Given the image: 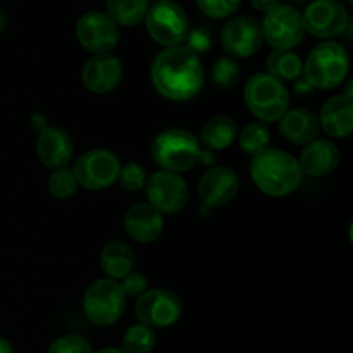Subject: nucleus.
<instances>
[{"instance_id": "9", "label": "nucleus", "mask_w": 353, "mask_h": 353, "mask_svg": "<svg viewBox=\"0 0 353 353\" xmlns=\"http://www.w3.org/2000/svg\"><path fill=\"white\" fill-rule=\"evenodd\" d=\"M119 169V157L114 152L95 148L79 155L72 165V174L78 181V186H83L90 192H100L117 181Z\"/></svg>"}, {"instance_id": "6", "label": "nucleus", "mask_w": 353, "mask_h": 353, "mask_svg": "<svg viewBox=\"0 0 353 353\" xmlns=\"http://www.w3.org/2000/svg\"><path fill=\"white\" fill-rule=\"evenodd\" d=\"M147 31L155 43L165 48L179 47L190 33V21L181 6L172 0H157L145 16Z\"/></svg>"}, {"instance_id": "22", "label": "nucleus", "mask_w": 353, "mask_h": 353, "mask_svg": "<svg viewBox=\"0 0 353 353\" xmlns=\"http://www.w3.org/2000/svg\"><path fill=\"white\" fill-rule=\"evenodd\" d=\"M99 261L103 274H107L109 279H114V281H117V279L121 281L124 276L133 272L137 255H134V250L126 241L114 240L103 245Z\"/></svg>"}, {"instance_id": "34", "label": "nucleus", "mask_w": 353, "mask_h": 353, "mask_svg": "<svg viewBox=\"0 0 353 353\" xmlns=\"http://www.w3.org/2000/svg\"><path fill=\"white\" fill-rule=\"evenodd\" d=\"M186 40H188V45H186V47L192 52H195L196 55H199L200 52H205L207 48L210 47V33L205 28H196V30L190 31Z\"/></svg>"}, {"instance_id": "21", "label": "nucleus", "mask_w": 353, "mask_h": 353, "mask_svg": "<svg viewBox=\"0 0 353 353\" xmlns=\"http://www.w3.org/2000/svg\"><path fill=\"white\" fill-rule=\"evenodd\" d=\"M279 133L290 143L307 145L319 137V117L309 109H288L279 119Z\"/></svg>"}, {"instance_id": "8", "label": "nucleus", "mask_w": 353, "mask_h": 353, "mask_svg": "<svg viewBox=\"0 0 353 353\" xmlns=\"http://www.w3.org/2000/svg\"><path fill=\"white\" fill-rule=\"evenodd\" d=\"M261 28L264 41L274 47V50H292L305 37L302 12L288 3H279L265 12Z\"/></svg>"}, {"instance_id": "25", "label": "nucleus", "mask_w": 353, "mask_h": 353, "mask_svg": "<svg viewBox=\"0 0 353 353\" xmlns=\"http://www.w3.org/2000/svg\"><path fill=\"white\" fill-rule=\"evenodd\" d=\"M148 7V0H107L105 14L116 23V26L130 28L143 23Z\"/></svg>"}, {"instance_id": "27", "label": "nucleus", "mask_w": 353, "mask_h": 353, "mask_svg": "<svg viewBox=\"0 0 353 353\" xmlns=\"http://www.w3.org/2000/svg\"><path fill=\"white\" fill-rule=\"evenodd\" d=\"M157 343V334L145 324H134L128 327L123 336L124 353H150Z\"/></svg>"}, {"instance_id": "20", "label": "nucleus", "mask_w": 353, "mask_h": 353, "mask_svg": "<svg viewBox=\"0 0 353 353\" xmlns=\"http://www.w3.org/2000/svg\"><path fill=\"white\" fill-rule=\"evenodd\" d=\"M321 130L333 138H347L353 131V100L350 97L334 95L326 100L319 114Z\"/></svg>"}, {"instance_id": "4", "label": "nucleus", "mask_w": 353, "mask_h": 353, "mask_svg": "<svg viewBox=\"0 0 353 353\" xmlns=\"http://www.w3.org/2000/svg\"><path fill=\"white\" fill-rule=\"evenodd\" d=\"M350 57L347 48L338 41L316 45L303 64V79L312 88L333 90L347 79Z\"/></svg>"}, {"instance_id": "5", "label": "nucleus", "mask_w": 353, "mask_h": 353, "mask_svg": "<svg viewBox=\"0 0 353 353\" xmlns=\"http://www.w3.org/2000/svg\"><path fill=\"white\" fill-rule=\"evenodd\" d=\"M245 103L261 123H276L290 107V95L285 83L268 72L254 74L245 85Z\"/></svg>"}, {"instance_id": "30", "label": "nucleus", "mask_w": 353, "mask_h": 353, "mask_svg": "<svg viewBox=\"0 0 353 353\" xmlns=\"http://www.w3.org/2000/svg\"><path fill=\"white\" fill-rule=\"evenodd\" d=\"M117 181H119L121 188L126 190V192H141L145 188V185H147V171L138 162H128V164L121 165Z\"/></svg>"}, {"instance_id": "31", "label": "nucleus", "mask_w": 353, "mask_h": 353, "mask_svg": "<svg viewBox=\"0 0 353 353\" xmlns=\"http://www.w3.org/2000/svg\"><path fill=\"white\" fill-rule=\"evenodd\" d=\"M241 0H196L200 12L210 19H224L234 14Z\"/></svg>"}, {"instance_id": "19", "label": "nucleus", "mask_w": 353, "mask_h": 353, "mask_svg": "<svg viewBox=\"0 0 353 353\" xmlns=\"http://www.w3.org/2000/svg\"><path fill=\"white\" fill-rule=\"evenodd\" d=\"M340 161L341 154L333 141L316 138L303 147L299 164L305 174L312 178H323L331 174L340 165Z\"/></svg>"}, {"instance_id": "16", "label": "nucleus", "mask_w": 353, "mask_h": 353, "mask_svg": "<svg viewBox=\"0 0 353 353\" xmlns=\"http://www.w3.org/2000/svg\"><path fill=\"white\" fill-rule=\"evenodd\" d=\"M238 188H240V179H238L236 172L224 165L210 168L196 185L200 200L203 202V205L210 207V209L230 203L236 196Z\"/></svg>"}, {"instance_id": "32", "label": "nucleus", "mask_w": 353, "mask_h": 353, "mask_svg": "<svg viewBox=\"0 0 353 353\" xmlns=\"http://www.w3.org/2000/svg\"><path fill=\"white\" fill-rule=\"evenodd\" d=\"M47 353H93L92 345L79 334H65L48 347Z\"/></svg>"}, {"instance_id": "38", "label": "nucleus", "mask_w": 353, "mask_h": 353, "mask_svg": "<svg viewBox=\"0 0 353 353\" xmlns=\"http://www.w3.org/2000/svg\"><path fill=\"white\" fill-rule=\"evenodd\" d=\"M0 353H14L12 345H10L9 340H6L3 336H0Z\"/></svg>"}, {"instance_id": "28", "label": "nucleus", "mask_w": 353, "mask_h": 353, "mask_svg": "<svg viewBox=\"0 0 353 353\" xmlns=\"http://www.w3.org/2000/svg\"><path fill=\"white\" fill-rule=\"evenodd\" d=\"M47 188L48 193L59 200H65L74 195L76 190H78V181L72 174V169H54V172H52L47 181Z\"/></svg>"}, {"instance_id": "23", "label": "nucleus", "mask_w": 353, "mask_h": 353, "mask_svg": "<svg viewBox=\"0 0 353 353\" xmlns=\"http://www.w3.org/2000/svg\"><path fill=\"white\" fill-rule=\"evenodd\" d=\"M238 137V128L231 117L214 116L203 124L200 131V141L207 150H224L230 147Z\"/></svg>"}, {"instance_id": "1", "label": "nucleus", "mask_w": 353, "mask_h": 353, "mask_svg": "<svg viewBox=\"0 0 353 353\" xmlns=\"http://www.w3.org/2000/svg\"><path fill=\"white\" fill-rule=\"evenodd\" d=\"M203 76L200 57L183 45L162 50L150 68L155 90L172 102L195 99L203 86Z\"/></svg>"}, {"instance_id": "18", "label": "nucleus", "mask_w": 353, "mask_h": 353, "mask_svg": "<svg viewBox=\"0 0 353 353\" xmlns=\"http://www.w3.org/2000/svg\"><path fill=\"white\" fill-rule=\"evenodd\" d=\"M74 154V145L65 130L57 126H45L37 138V155L48 169L68 168Z\"/></svg>"}, {"instance_id": "39", "label": "nucleus", "mask_w": 353, "mask_h": 353, "mask_svg": "<svg viewBox=\"0 0 353 353\" xmlns=\"http://www.w3.org/2000/svg\"><path fill=\"white\" fill-rule=\"evenodd\" d=\"M6 23H7V19H6V14H3V10L0 9V33H2V31L6 30Z\"/></svg>"}, {"instance_id": "33", "label": "nucleus", "mask_w": 353, "mask_h": 353, "mask_svg": "<svg viewBox=\"0 0 353 353\" xmlns=\"http://www.w3.org/2000/svg\"><path fill=\"white\" fill-rule=\"evenodd\" d=\"M119 285L124 295H126V299L128 296H140L148 288L147 278L141 272H130L128 276H124L123 283H119Z\"/></svg>"}, {"instance_id": "26", "label": "nucleus", "mask_w": 353, "mask_h": 353, "mask_svg": "<svg viewBox=\"0 0 353 353\" xmlns=\"http://www.w3.org/2000/svg\"><path fill=\"white\" fill-rule=\"evenodd\" d=\"M238 141H240V148L248 155H257L262 150L269 148L271 143V131H269L268 124L265 123H250L241 130L238 134Z\"/></svg>"}, {"instance_id": "3", "label": "nucleus", "mask_w": 353, "mask_h": 353, "mask_svg": "<svg viewBox=\"0 0 353 353\" xmlns=\"http://www.w3.org/2000/svg\"><path fill=\"white\" fill-rule=\"evenodd\" d=\"M200 141L190 131L181 128H169L161 131L150 145V155L161 171L181 172L190 171L199 164Z\"/></svg>"}, {"instance_id": "14", "label": "nucleus", "mask_w": 353, "mask_h": 353, "mask_svg": "<svg viewBox=\"0 0 353 353\" xmlns=\"http://www.w3.org/2000/svg\"><path fill=\"white\" fill-rule=\"evenodd\" d=\"M305 33L316 38H334L343 33L350 23L347 7L338 0H314L302 14Z\"/></svg>"}, {"instance_id": "35", "label": "nucleus", "mask_w": 353, "mask_h": 353, "mask_svg": "<svg viewBox=\"0 0 353 353\" xmlns=\"http://www.w3.org/2000/svg\"><path fill=\"white\" fill-rule=\"evenodd\" d=\"M252 6L255 7L261 12H269V10L274 9L276 6H279V0H250Z\"/></svg>"}, {"instance_id": "15", "label": "nucleus", "mask_w": 353, "mask_h": 353, "mask_svg": "<svg viewBox=\"0 0 353 353\" xmlns=\"http://www.w3.org/2000/svg\"><path fill=\"white\" fill-rule=\"evenodd\" d=\"M121 79H123V62L114 54L92 55L83 65V85L88 92L97 95H105L116 90Z\"/></svg>"}, {"instance_id": "40", "label": "nucleus", "mask_w": 353, "mask_h": 353, "mask_svg": "<svg viewBox=\"0 0 353 353\" xmlns=\"http://www.w3.org/2000/svg\"><path fill=\"white\" fill-rule=\"evenodd\" d=\"M97 353H124L119 348H103V350H99Z\"/></svg>"}, {"instance_id": "37", "label": "nucleus", "mask_w": 353, "mask_h": 353, "mask_svg": "<svg viewBox=\"0 0 353 353\" xmlns=\"http://www.w3.org/2000/svg\"><path fill=\"white\" fill-rule=\"evenodd\" d=\"M199 162L202 165H212L214 162H216V155H214V152L210 150H202L200 152V157H199Z\"/></svg>"}, {"instance_id": "2", "label": "nucleus", "mask_w": 353, "mask_h": 353, "mask_svg": "<svg viewBox=\"0 0 353 353\" xmlns=\"http://www.w3.org/2000/svg\"><path fill=\"white\" fill-rule=\"evenodd\" d=\"M250 176L262 193L286 196L302 185L303 172L299 159L279 148H265L250 161Z\"/></svg>"}, {"instance_id": "36", "label": "nucleus", "mask_w": 353, "mask_h": 353, "mask_svg": "<svg viewBox=\"0 0 353 353\" xmlns=\"http://www.w3.org/2000/svg\"><path fill=\"white\" fill-rule=\"evenodd\" d=\"M293 90H295V93L299 97H307V95H310V93L314 92L312 86H310L309 83L305 81V79H300V78L295 81V88H293Z\"/></svg>"}, {"instance_id": "29", "label": "nucleus", "mask_w": 353, "mask_h": 353, "mask_svg": "<svg viewBox=\"0 0 353 353\" xmlns=\"http://www.w3.org/2000/svg\"><path fill=\"white\" fill-rule=\"evenodd\" d=\"M210 78H212V83L216 88L230 90L240 79V68H238V64L231 57H221L214 64Z\"/></svg>"}, {"instance_id": "10", "label": "nucleus", "mask_w": 353, "mask_h": 353, "mask_svg": "<svg viewBox=\"0 0 353 353\" xmlns=\"http://www.w3.org/2000/svg\"><path fill=\"white\" fill-rule=\"evenodd\" d=\"M183 314L181 299L165 288L147 290L134 303V316L140 324L152 327H169L179 321Z\"/></svg>"}, {"instance_id": "17", "label": "nucleus", "mask_w": 353, "mask_h": 353, "mask_svg": "<svg viewBox=\"0 0 353 353\" xmlns=\"http://www.w3.org/2000/svg\"><path fill=\"white\" fill-rule=\"evenodd\" d=\"M124 231L137 243H154L164 231V217L148 202H140L126 210Z\"/></svg>"}, {"instance_id": "12", "label": "nucleus", "mask_w": 353, "mask_h": 353, "mask_svg": "<svg viewBox=\"0 0 353 353\" xmlns=\"http://www.w3.org/2000/svg\"><path fill=\"white\" fill-rule=\"evenodd\" d=\"M221 45L231 59L252 57L264 45L261 23L252 16L233 17L221 31Z\"/></svg>"}, {"instance_id": "11", "label": "nucleus", "mask_w": 353, "mask_h": 353, "mask_svg": "<svg viewBox=\"0 0 353 353\" xmlns=\"http://www.w3.org/2000/svg\"><path fill=\"white\" fill-rule=\"evenodd\" d=\"M147 199L161 214H178L190 199L188 183L176 172L157 171L147 179Z\"/></svg>"}, {"instance_id": "7", "label": "nucleus", "mask_w": 353, "mask_h": 353, "mask_svg": "<svg viewBox=\"0 0 353 353\" xmlns=\"http://www.w3.org/2000/svg\"><path fill=\"white\" fill-rule=\"evenodd\" d=\"M126 307V295L114 279L103 278L86 288L83 295V312L97 326H112L121 319Z\"/></svg>"}, {"instance_id": "41", "label": "nucleus", "mask_w": 353, "mask_h": 353, "mask_svg": "<svg viewBox=\"0 0 353 353\" xmlns=\"http://www.w3.org/2000/svg\"><path fill=\"white\" fill-rule=\"evenodd\" d=\"M348 2H352V0H348Z\"/></svg>"}, {"instance_id": "24", "label": "nucleus", "mask_w": 353, "mask_h": 353, "mask_svg": "<svg viewBox=\"0 0 353 353\" xmlns=\"http://www.w3.org/2000/svg\"><path fill=\"white\" fill-rule=\"evenodd\" d=\"M265 69L278 81H296L303 74V62L293 50H274L265 59Z\"/></svg>"}, {"instance_id": "13", "label": "nucleus", "mask_w": 353, "mask_h": 353, "mask_svg": "<svg viewBox=\"0 0 353 353\" xmlns=\"http://www.w3.org/2000/svg\"><path fill=\"white\" fill-rule=\"evenodd\" d=\"M76 38L92 54H110L119 43V26L105 12L92 10L76 23Z\"/></svg>"}]
</instances>
